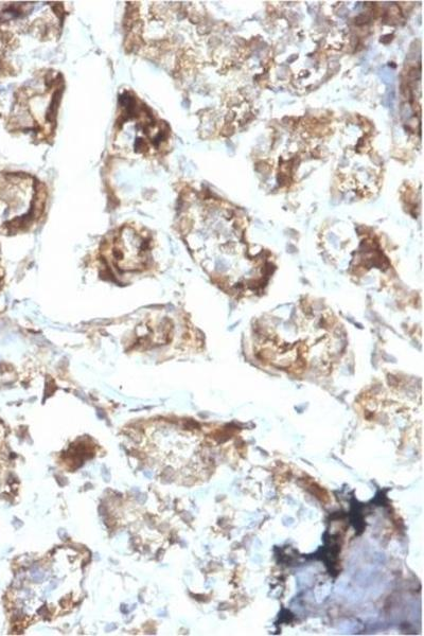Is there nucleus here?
Returning a JSON list of instances; mask_svg holds the SVG:
<instances>
[{
    "label": "nucleus",
    "instance_id": "obj_1",
    "mask_svg": "<svg viewBox=\"0 0 424 636\" xmlns=\"http://www.w3.org/2000/svg\"><path fill=\"white\" fill-rule=\"evenodd\" d=\"M149 252V241L128 229H123L112 247L113 261L123 272L143 270L149 261Z\"/></svg>",
    "mask_w": 424,
    "mask_h": 636
}]
</instances>
